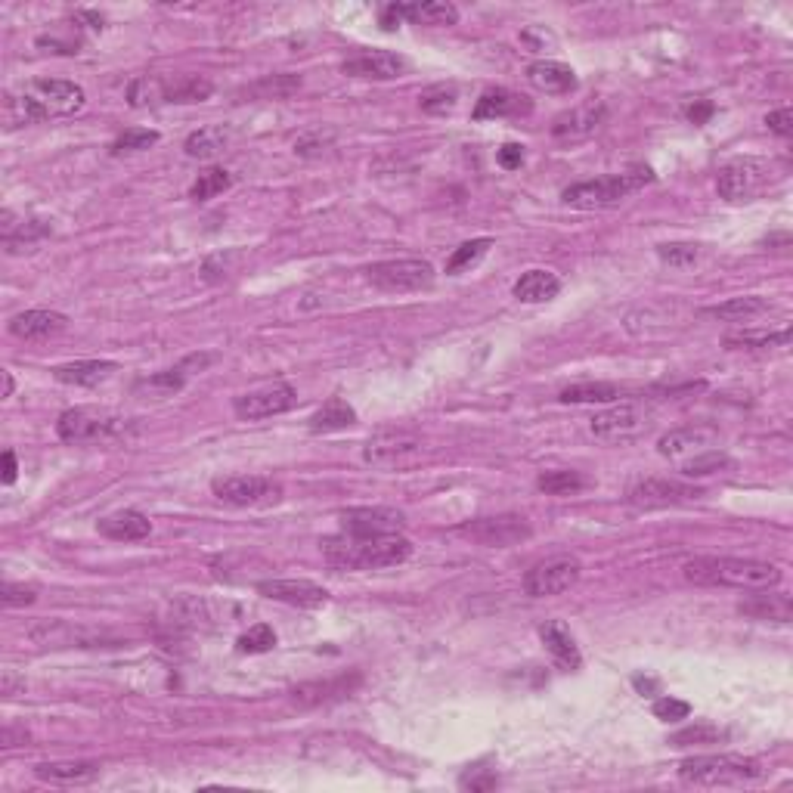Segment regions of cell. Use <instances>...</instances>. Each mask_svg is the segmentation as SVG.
<instances>
[{
	"mask_svg": "<svg viewBox=\"0 0 793 793\" xmlns=\"http://www.w3.org/2000/svg\"><path fill=\"white\" fill-rule=\"evenodd\" d=\"M87 103V93L75 81L62 78H41L31 81L22 93H7L4 100V124L7 131L25 128V124H38L47 118H69L81 112Z\"/></svg>",
	"mask_w": 793,
	"mask_h": 793,
	"instance_id": "1",
	"label": "cell"
},
{
	"mask_svg": "<svg viewBox=\"0 0 793 793\" xmlns=\"http://www.w3.org/2000/svg\"><path fill=\"white\" fill-rule=\"evenodd\" d=\"M323 555L332 567L341 570H382L403 564L412 555V543L400 533H388V536L338 533L323 539Z\"/></svg>",
	"mask_w": 793,
	"mask_h": 793,
	"instance_id": "2",
	"label": "cell"
},
{
	"mask_svg": "<svg viewBox=\"0 0 793 793\" xmlns=\"http://www.w3.org/2000/svg\"><path fill=\"white\" fill-rule=\"evenodd\" d=\"M682 574L694 586H732L747 592H763L781 583L775 564L753 558H694L685 561Z\"/></svg>",
	"mask_w": 793,
	"mask_h": 793,
	"instance_id": "3",
	"label": "cell"
},
{
	"mask_svg": "<svg viewBox=\"0 0 793 793\" xmlns=\"http://www.w3.org/2000/svg\"><path fill=\"white\" fill-rule=\"evenodd\" d=\"M651 180H654L651 168H629L623 174H608V177H598V180H583V183L567 186L561 199H564V205L580 208V211L614 208L623 199H629L632 193L645 189Z\"/></svg>",
	"mask_w": 793,
	"mask_h": 793,
	"instance_id": "4",
	"label": "cell"
},
{
	"mask_svg": "<svg viewBox=\"0 0 793 793\" xmlns=\"http://www.w3.org/2000/svg\"><path fill=\"white\" fill-rule=\"evenodd\" d=\"M766 775V769L750 756L738 753H710V756H691L679 766V778L688 784L716 787V784H750Z\"/></svg>",
	"mask_w": 793,
	"mask_h": 793,
	"instance_id": "5",
	"label": "cell"
},
{
	"mask_svg": "<svg viewBox=\"0 0 793 793\" xmlns=\"http://www.w3.org/2000/svg\"><path fill=\"white\" fill-rule=\"evenodd\" d=\"M781 177L778 165L766 158H735L716 174V193L725 202H750Z\"/></svg>",
	"mask_w": 793,
	"mask_h": 793,
	"instance_id": "6",
	"label": "cell"
},
{
	"mask_svg": "<svg viewBox=\"0 0 793 793\" xmlns=\"http://www.w3.org/2000/svg\"><path fill=\"white\" fill-rule=\"evenodd\" d=\"M56 434L66 443H100L124 434V419L100 406H75L59 416Z\"/></svg>",
	"mask_w": 793,
	"mask_h": 793,
	"instance_id": "7",
	"label": "cell"
},
{
	"mask_svg": "<svg viewBox=\"0 0 793 793\" xmlns=\"http://www.w3.org/2000/svg\"><path fill=\"white\" fill-rule=\"evenodd\" d=\"M217 502L233 505V509H261V505H276L282 499V484L264 474H230L211 484Z\"/></svg>",
	"mask_w": 793,
	"mask_h": 793,
	"instance_id": "8",
	"label": "cell"
},
{
	"mask_svg": "<svg viewBox=\"0 0 793 793\" xmlns=\"http://www.w3.org/2000/svg\"><path fill=\"white\" fill-rule=\"evenodd\" d=\"M366 279L382 292H422L434 285V267L422 258L378 261L366 267Z\"/></svg>",
	"mask_w": 793,
	"mask_h": 793,
	"instance_id": "9",
	"label": "cell"
},
{
	"mask_svg": "<svg viewBox=\"0 0 793 793\" xmlns=\"http://www.w3.org/2000/svg\"><path fill=\"white\" fill-rule=\"evenodd\" d=\"M651 428V412L636 403V400H629V403H617L605 412H598V416L592 419L589 431L592 437L598 440H605V443H623V440H636L642 437L645 431Z\"/></svg>",
	"mask_w": 793,
	"mask_h": 793,
	"instance_id": "10",
	"label": "cell"
},
{
	"mask_svg": "<svg viewBox=\"0 0 793 793\" xmlns=\"http://www.w3.org/2000/svg\"><path fill=\"white\" fill-rule=\"evenodd\" d=\"M583 574V564L574 555H555L533 564L524 574V592L530 598H549V595H561L570 586H577Z\"/></svg>",
	"mask_w": 793,
	"mask_h": 793,
	"instance_id": "11",
	"label": "cell"
},
{
	"mask_svg": "<svg viewBox=\"0 0 793 793\" xmlns=\"http://www.w3.org/2000/svg\"><path fill=\"white\" fill-rule=\"evenodd\" d=\"M425 453L422 437L409 434V431H382L369 437L363 447V459L375 468H406L412 462H419Z\"/></svg>",
	"mask_w": 793,
	"mask_h": 793,
	"instance_id": "12",
	"label": "cell"
},
{
	"mask_svg": "<svg viewBox=\"0 0 793 793\" xmlns=\"http://www.w3.org/2000/svg\"><path fill=\"white\" fill-rule=\"evenodd\" d=\"M459 536L471 539L478 546L502 549V546H518L524 539H530V524L518 515H496V518H474L456 527Z\"/></svg>",
	"mask_w": 793,
	"mask_h": 793,
	"instance_id": "13",
	"label": "cell"
},
{
	"mask_svg": "<svg viewBox=\"0 0 793 793\" xmlns=\"http://www.w3.org/2000/svg\"><path fill=\"white\" fill-rule=\"evenodd\" d=\"M295 406V388L289 382H264L233 400V412L245 422H258L289 412Z\"/></svg>",
	"mask_w": 793,
	"mask_h": 793,
	"instance_id": "14",
	"label": "cell"
},
{
	"mask_svg": "<svg viewBox=\"0 0 793 793\" xmlns=\"http://www.w3.org/2000/svg\"><path fill=\"white\" fill-rule=\"evenodd\" d=\"M704 496L701 487H691L682 481H666V478H645L636 481L626 493V502L636 505V509H670V505H685L697 502Z\"/></svg>",
	"mask_w": 793,
	"mask_h": 793,
	"instance_id": "15",
	"label": "cell"
},
{
	"mask_svg": "<svg viewBox=\"0 0 793 793\" xmlns=\"http://www.w3.org/2000/svg\"><path fill=\"white\" fill-rule=\"evenodd\" d=\"M719 443V431L710 428V425H688V428H676L670 434H663L657 440V453L663 459H673V462H685L691 456H701L707 450H716Z\"/></svg>",
	"mask_w": 793,
	"mask_h": 793,
	"instance_id": "16",
	"label": "cell"
},
{
	"mask_svg": "<svg viewBox=\"0 0 793 793\" xmlns=\"http://www.w3.org/2000/svg\"><path fill=\"white\" fill-rule=\"evenodd\" d=\"M258 592L270 601H282L292 608H323L329 601V592L310 580H264L258 583Z\"/></svg>",
	"mask_w": 793,
	"mask_h": 793,
	"instance_id": "17",
	"label": "cell"
},
{
	"mask_svg": "<svg viewBox=\"0 0 793 793\" xmlns=\"http://www.w3.org/2000/svg\"><path fill=\"white\" fill-rule=\"evenodd\" d=\"M406 527L403 512L397 509H347L341 512V530L354 536H388Z\"/></svg>",
	"mask_w": 793,
	"mask_h": 793,
	"instance_id": "18",
	"label": "cell"
},
{
	"mask_svg": "<svg viewBox=\"0 0 793 793\" xmlns=\"http://www.w3.org/2000/svg\"><path fill=\"white\" fill-rule=\"evenodd\" d=\"M406 59L388 50H369L354 59L341 62V72L351 78H369V81H394L406 72Z\"/></svg>",
	"mask_w": 793,
	"mask_h": 793,
	"instance_id": "19",
	"label": "cell"
},
{
	"mask_svg": "<svg viewBox=\"0 0 793 793\" xmlns=\"http://www.w3.org/2000/svg\"><path fill=\"white\" fill-rule=\"evenodd\" d=\"M601 121H605V106L601 103H589V106H580V109H570L564 115L555 118L552 124V134L558 140H586L592 137L598 128H601Z\"/></svg>",
	"mask_w": 793,
	"mask_h": 793,
	"instance_id": "20",
	"label": "cell"
},
{
	"mask_svg": "<svg viewBox=\"0 0 793 793\" xmlns=\"http://www.w3.org/2000/svg\"><path fill=\"white\" fill-rule=\"evenodd\" d=\"M66 316L56 310H25L10 320V335L22 338V341H44L53 338L66 329Z\"/></svg>",
	"mask_w": 793,
	"mask_h": 793,
	"instance_id": "21",
	"label": "cell"
},
{
	"mask_svg": "<svg viewBox=\"0 0 793 793\" xmlns=\"http://www.w3.org/2000/svg\"><path fill=\"white\" fill-rule=\"evenodd\" d=\"M539 639H543L546 651L555 657V663L561 666V670L574 673V670H580V666H583V654H580L574 636H570V629L561 620H549V623L539 626Z\"/></svg>",
	"mask_w": 793,
	"mask_h": 793,
	"instance_id": "22",
	"label": "cell"
},
{
	"mask_svg": "<svg viewBox=\"0 0 793 793\" xmlns=\"http://www.w3.org/2000/svg\"><path fill=\"white\" fill-rule=\"evenodd\" d=\"M533 106L527 97L505 90V87H490L481 93L478 106H474V121H487V118H509V115H527Z\"/></svg>",
	"mask_w": 793,
	"mask_h": 793,
	"instance_id": "23",
	"label": "cell"
},
{
	"mask_svg": "<svg viewBox=\"0 0 793 793\" xmlns=\"http://www.w3.org/2000/svg\"><path fill=\"white\" fill-rule=\"evenodd\" d=\"M115 372H118V363H112V360H78V363L53 369L56 382L75 385V388H97V385L106 382V378H112Z\"/></svg>",
	"mask_w": 793,
	"mask_h": 793,
	"instance_id": "24",
	"label": "cell"
},
{
	"mask_svg": "<svg viewBox=\"0 0 793 793\" xmlns=\"http://www.w3.org/2000/svg\"><path fill=\"white\" fill-rule=\"evenodd\" d=\"M527 81L543 90V93H570L577 87V75L570 66L564 62H555V59H539L527 69Z\"/></svg>",
	"mask_w": 793,
	"mask_h": 793,
	"instance_id": "25",
	"label": "cell"
},
{
	"mask_svg": "<svg viewBox=\"0 0 793 793\" xmlns=\"http://www.w3.org/2000/svg\"><path fill=\"white\" fill-rule=\"evenodd\" d=\"M97 530L109 539H115V543H137V539H146L152 533V521L140 512H115L109 518H103L97 524Z\"/></svg>",
	"mask_w": 793,
	"mask_h": 793,
	"instance_id": "26",
	"label": "cell"
},
{
	"mask_svg": "<svg viewBox=\"0 0 793 793\" xmlns=\"http://www.w3.org/2000/svg\"><path fill=\"white\" fill-rule=\"evenodd\" d=\"M351 425H357V409L341 397H332L329 403H323L307 422L310 434H332V431H344Z\"/></svg>",
	"mask_w": 793,
	"mask_h": 793,
	"instance_id": "27",
	"label": "cell"
},
{
	"mask_svg": "<svg viewBox=\"0 0 793 793\" xmlns=\"http://www.w3.org/2000/svg\"><path fill=\"white\" fill-rule=\"evenodd\" d=\"M515 298L524 304H546L561 292V279L549 270H527L518 282H515Z\"/></svg>",
	"mask_w": 793,
	"mask_h": 793,
	"instance_id": "28",
	"label": "cell"
},
{
	"mask_svg": "<svg viewBox=\"0 0 793 793\" xmlns=\"http://www.w3.org/2000/svg\"><path fill=\"white\" fill-rule=\"evenodd\" d=\"M31 642H38L44 648H84L90 645V636L84 629L72 626V623H62V620H47L41 626L31 629Z\"/></svg>",
	"mask_w": 793,
	"mask_h": 793,
	"instance_id": "29",
	"label": "cell"
},
{
	"mask_svg": "<svg viewBox=\"0 0 793 793\" xmlns=\"http://www.w3.org/2000/svg\"><path fill=\"white\" fill-rule=\"evenodd\" d=\"M35 775L41 781H50V784H90L93 778L100 775V766L97 763H84V759H75V763H41L35 769Z\"/></svg>",
	"mask_w": 793,
	"mask_h": 793,
	"instance_id": "30",
	"label": "cell"
},
{
	"mask_svg": "<svg viewBox=\"0 0 793 793\" xmlns=\"http://www.w3.org/2000/svg\"><path fill=\"white\" fill-rule=\"evenodd\" d=\"M128 103L134 109L171 103V81L168 78H158V75H143V78L131 81V87H128Z\"/></svg>",
	"mask_w": 793,
	"mask_h": 793,
	"instance_id": "31",
	"label": "cell"
},
{
	"mask_svg": "<svg viewBox=\"0 0 793 793\" xmlns=\"http://www.w3.org/2000/svg\"><path fill=\"white\" fill-rule=\"evenodd\" d=\"M227 143H230V128H224V124H211V128L189 134L183 149L189 158H214L227 149Z\"/></svg>",
	"mask_w": 793,
	"mask_h": 793,
	"instance_id": "32",
	"label": "cell"
},
{
	"mask_svg": "<svg viewBox=\"0 0 793 793\" xmlns=\"http://www.w3.org/2000/svg\"><path fill=\"white\" fill-rule=\"evenodd\" d=\"M403 16L412 25H456L459 10L447 0H428V4H403Z\"/></svg>",
	"mask_w": 793,
	"mask_h": 793,
	"instance_id": "33",
	"label": "cell"
},
{
	"mask_svg": "<svg viewBox=\"0 0 793 793\" xmlns=\"http://www.w3.org/2000/svg\"><path fill=\"white\" fill-rule=\"evenodd\" d=\"M766 310H769V301H766V298H759V295H744V298H732V301H725V304H716V307H710L707 313L716 316V320L747 323V320H753V316L766 313Z\"/></svg>",
	"mask_w": 793,
	"mask_h": 793,
	"instance_id": "34",
	"label": "cell"
},
{
	"mask_svg": "<svg viewBox=\"0 0 793 793\" xmlns=\"http://www.w3.org/2000/svg\"><path fill=\"white\" fill-rule=\"evenodd\" d=\"M738 611L747 617H756V620L787 623L790 620V598L787 595H753L750 601H741Z\"/></svg>",
	"mask_w": 793,
	"mask_h": 793,
	"instance_id": "35",
	"label": "cell"
},
{
	"mask_svg": "<svg viewBox=\"0 0 793 793\" xmlns=\"http://www.w3.org/2000/svg\"><path fill=\"white\" fill-rule=\"evenodd\" d=\"M360 682V676L354 679H335V682H313V685H301L295 688V701L298 704H323V701H335V697H344V694H351V688Z\"/></svg>",
	"mask_w": 793,
	"mask_h": 793,
	"instance_id": "36",
	"label": "cell"
},
{
	"mask_svg": "<svg viewBox=\"0 0 793 793\" xmlns=\"http://www.w3.org/2000/svg\"><path fill=\"white\" fill-rule=\"evenodd\" d=\"M620 397L623 391L611 382H583V385H570L558 394L561 403H614Z\"/></svg>",
	"mask_w": 793,
	"mask_h": 793,
	"instance_id": "37",
	"label": "cell"
},
{
	"mask_svg": "<svg viewBox=\"0 0 793 793\" xmlns=\"http://www.w3.org/2000/svg\"><path fill=\"white\" fill-rule=\"evenodd\" d=\"M186 385V363L177 366V369H165V372H155V375H146L134 385L137 394H152V397H171L177 394L180 388Z\"/></svg>",
	"mask_w": 793,
	"mask_h": 793,
	"instance_id": "38",
	"label": "cell"
},
{
	"mask_svg": "<svg viewBox=\"0 0 793 793\" xmlns=\"http://www.w3.org/2000/svg\"><path fill=\"white\" fill-rule=\"evenodd\" d=\"M589 481L583 478L580 471H570V468H558V471H543L536 478V487L549 493V496H570V493H577L583 490Z\"/></svg>",
	"mask_w": 793,
	"mask_h": 793,
	"instance_id": "39",
	"label": "cell"
},
{
	"mask_svg": "<svg viewBox=\"0 0 793 793\" xmlns=\"http://www.w3.org/2000/svg\"><path fill=\"white\" fill-rule=\"evenodd\" d=\"M725 468H735V459L722 453V450H707L701 456H691L679 465V471L685 478H707V474H719Z\"/></svg>",
	"mask_w": 793,
	"mask_h": 793,
	"instance_id": "40",
	"label": "cell"
},
{
	"mask_svg": "<svg viewBox=\"0 0 793 793\" xmlns=\"http://www.w3.org/2000/svg\"><path fill=\"white\" fill-rule=\"evenodd\" d=\"M230 186H233L230 171H224V168H208V171L199 174V180L193 186H189V199H193V202H208V199H214L220 193H227Z\"/></svg>",
	"mask_w": 793,
	"mask_h": 793,
	"instance_id": "41",
	"label": "cell"
},
{
	"mask_svg": "<svg viewBox=\"0 0 793 793\" xmlns=\"http://www.w3.org/2000/svg\"><path fill=\"white\" fill-rule=\"evenodd\" d=\"M490 245H493V239H471V242H462L453 255H450V261H447V273L450 276H459V273H465V270H471L474 264H481V258L487 255L490 251Z\"/></svg>",
	"mask_w": 793,
	"mask_h": 793,
	"instance_id": "42",
	"label": "cell"
},
{
	"mask_svg": "<svg viewBox=\"0 0 793 793\" xmlns=\"http://www.w3.org/2000/svg\"><path fill=\"white\" fill-rule=\"evenodd\" d=\"M456 103H459V90L453 84L450 87L447 84H437V87L425 90L422 97H419V106L428 115H447V112L456 109Z\"/></svg>",
	"mask_w": 793,
	"mask_h": 793,
	"instance_id": "43",
	"label": "cell"
},
{
	"mask_svg": "<svg viewBox=\"0 0 793 793\" xmlns=\"http://www.w3.org/2000/svg\"><path fill=\"white\" fill-rule=\"evenodd\" d=\"M273 648H276V632L267 623L251 626L248 632H242L239 642H236V651L239 654H267Z\"/></svg>",
	"mask_w": 793,
	"mask_h": 793,
	"instance_id": "44",
	"label": "cell"
},
{
	"mask_svg": "<svg viewBox=\"0 0 793 793\" xmlns=\"http://www.w3.org/2000/svg\"><path fill=\"white\" fill-rule=\"evenodd\" d=\"M211 90H214L211 81L186 75L180 81H171V103H202L211 97Z\"/></svg>",
	"mask_w": 793,
	"mask_h": 793,
	"instance_id": "45",
	"label": "cell"
},
{
	"mask_svg": "<svg viewBox=\"0 0 793 793\" xmlns=\"http://www.w3.org/2000/svg\"><path fill=\"white\" fill-rule=\"evenodd\" d=\"M790 341V332L781 329V332H738V335H725V344L738 351V347H772V344H787Z\"/></svg>",
	"mask_w": 793,
	"mask_h": 793,
	"instance_id": "46",
	"label": "cell"
},
{
	"mask_svg": "<svg viewBox=\"0 0 793 793\" xmlns=\"http://www.w3.org/2000/svg\"><path fill=\"white\" fill-rule=\"evenodd\" d=\"M155 143H158V131H149V128H128L124 134L115 137L112 152H115V155H121V152H143V149H149V146H155Z\"/></svg>",
	"mask_w": 793,
	"mask_h": 793,
	"instance_id": "47",
	"label": "cell"
},
{
	"mask_svg": "<svg viewBox=\"0 0 793 793\" xmlns=\"http://www.w3.org/2000/svg\"><path fill=\"white\" fill-rule=\"evenodd\" d=\"M722 738V732L716 725H710V722H697V725H688V728H682V732H676L673 738H670V744H676V747H691V744H716Z\"/></svg>",
	"mask_w": 793,
	"mask_h": 793,
	"instance_id": "48",
	"label": "cell"
},
{
	"mask_svg": "<svg viewBox=\"0 0 793 793\" xmlns=\"http://www.w3.org/2000/svg\"><path fill=\"white\" fill-rule=\"evenodd\" d=\"M657 258L670 267H688L697 261V245L694 242H673V245H660Z\"/></svg>",
	"mask_w": 793,
	"mask_h": 793,
	"instance_id": "49",
	"label": "cell"
},
{
	"mask_svg": "<svg viewBox=\"0 0 793 793\" xmlns=\"http://www.w3.org/2000/svg\"><path fill=\"white\" fill-rule=\"evenodd\" d=\"M651 713L660 719V722H679V719H688L691 716V704L688 701H679V697H657Z\"/></svg>",
	"mask_w": 793,
	"mask_h": 793,
	"instance_id": "50",
	"label": "cell"
},
{
	"mask_svg": "<svg viewBox=\"0 0 793 793\" xmlns=\"http://www.w3.org/2000/svg\"><path fill=\"white\" fill-rule=\"evenodd\" d=\"M35 598H38V589L35 586H25V583H7L4 586V605L7 608H25Z\"/></svg>",
	"mask_w": 793,
	"mask_h": 793,
	"instance_id": "51",
	"label": "cell"
},
{
	"mask_svg": "<svg viewBox=\"0 0 793 793\" xmlns=\"http://www.w3.org/2000/svg\"><path fill=\"white\" fill-rule=\"evenodd\" d=\"M499 784V778H496V772H490V769H468L462 778H459V787L462 790H493Z\"/></svg>",
	"mask_w": 793,
	"mask_h": 793,
	"instance_id": "52",
	"label": "cell"
},
{
	"mask_svg": "<svg viewBox=\"0 0 793 793\" xmlns=\"http://www.w3.org/2000/svg\"><path fill=\"white\" fill-rule=\"evenodd\" d=\"M766 124H769V131L778 134V137H790L793 134V112L790 109H775L766 115Z\"/></svg>",
	"mask_w": 793,
	"mask_h": 793,
	"instance_id": "53",
	"label": "cell"
},
{
	"mask_svg": "<svg viewBox=\"0 0 793 793\" xmlns=\"http://www.w3.org/2000/svg\"><path fill=\"white\" fill-rule=\"evenodd\" d=\"M499 165L505 168V171H515V168H521L524 165V146H518V143H505L502 149H499Z\"/></svg>",
	"mask_w": 793,
	"mask_h": 793,
	"instance_id": "54",
	"label": "cell"
},
{
	"mask_svg": "<svg viewBox=\"0 0 793 793\" xmlns=\"http://www.w3.org/2000/svg\"><path fill=\"white\" fill-rule=\"evenodd\" d=\"M403 19H406V16H403V4H391V7L382 10V28H385V31H394Z\"/></svg>",
	"mask_w": 793,
	"mask_h": 793,
	"instance_id": "55",
	"label": "cell"
},
{
	"mask_svg": "<svg viewBox=\"0 0 793 793\" xmlns=\"http://www.w3.org/2000/svg\"><path fill=\"white\" fill-rule=\"evenodd\" d=\"M716 112V106L713 103H694V106H688V121H694V124H707V118Z\"/></svg>",
	"mask_w": 793,
	"mask_h": 793,
	"instance_id": "56",
	"label": "cell"
},
{
	"mask_svg": "<svg viewBox=\"0 0 793 793\" xmlns=\"http://www.w3.org/2000/svg\"><path fill=\"white\" fill-rule=\"evenodd\" d=\"M16 471H19L16 453L13 450H4V484H13L16 481Z\"/></svg>",
	"mask_w": 793,
	"mask_h": 793,
	"instance_id": "57",
	"label": "cell"
},
{
	"mask_svg": "<svg viewBox=\"0 0 793 793\" xmlns=\"http://www.w3.org/2000/svg\"><path fill=\"white\" fill-rule=\"evenodd\" d=\"M632 685H636V691H639L642 697H651V694H657V688H660L657 679H645V676H636V679H632Z\"/></svg>",
	"mask_w": 793,
	"mask_h": 793,
	"instance_id": "58",
	"label": "cell"
},
{
	"mask_svg": "<svg viewBox=\"0 0 793 793\" xmlns=\"http://www.w3.org/2000/svg\"><path fill=\"white\" fill-rule=\"evenodd\" d=\"M0 375H4V397H10V394H13V388H16V382H13V375H10L7 369H4V372H0Z\"/></svg>",
	"mask_w": 793,
	"mask_h": 793,
	"instance_id": "59",
	"label": "cell"
}]
</instances>
